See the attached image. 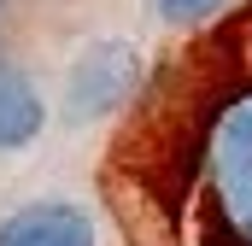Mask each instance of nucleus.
Listing matches in <instances>:
<instances>
[{
	"label": "nucleus",
	"instance_id": "20e7f679",
	"mask_svg": "<svg viewBox=\"0 0 252 246\" xmlns=\"http://www.w3.org/2000/svg\"><path fill=\"white\" fill-rule=\"evenodd\" d=\"M47 123V106L35 94V82L18 70L12 59H0V153H18L41 135Z\"/></svg>",
	"mask_w": 252,
	"mask_h": 246
},
{
	"label": "nucleus",
	"instance_id": "f03ea898",
	"mask_svg": "<svg viewBox=\"0 0 252 246\" xmlns=\"http://www.w3.org/2000/svg\"><path fill=\"white\" fill-rule=\"evenodd\" d=\"M141 94V59L129 41H94L82 59L70 64V82H64V118L70 123H94L124 112L129 100Z\"/></svg>",
	"mask_w": 252,
	"mask_h": 246
},
{
	"label": "nucleus",
	"instance_id": "39448f33",
	"mask_svg": "<svg viewBox=\"0 0 252 246\" xmlns=\"http://www.w3.org/2000/svg\"><path fill=\"white\" fill-rule=\"evenodd\" d=\"M229 0H153V12L170 24V30H193V24H205V18H217Z\"/></svg>",
	"mask_w": 252,
	"mask_h": 246
},
{
	"label": "nucleus",
	"instance_id": "7ed1b4c3",
	"mask_svg": "<svg viewBox=\"0 0 252 246\" xmlns=\"http://www.w3.org/2000/svg\"><path fill=\"white\" fill-rule=\"evenodd\" d=\"M0 246H100V235L82 205L41 199V205H24L0 223Z\"/></svg>",
	"mask_w": 252,
	"mask_h": 246
},
{
	"label": "nucleus",
	"instance_id": "f257e3e1",
	"mask_svg": "<svg viewBox=\"0 0 252 246\" xmlns=\"http://www.w3.org/2000/svg\"><path fill=\"white\" fill-rule=\"evenodd\" d=\"M106 193L129 246H252V6L135 94Z\"/></svg>",
	"mask_w": 252,
	"mask_h": 246
}]
</instances>
